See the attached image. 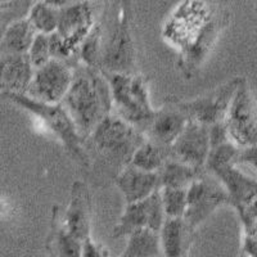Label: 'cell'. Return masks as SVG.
I'll return each mask as SVG.
<instances>
[{
  "mask_svg": "<svg viewBox=\"0 0 257 257\" xmlns=\"http://www.w3.org/2000/svg\"><path fill=\"white\" fill-rule=\"evenodd\" d=\"M113 181L122 194L126 205L143 201L160 189L157 173H146L132 165L121 170Z\"/></svg>",
  "mask_w": 257,
  "mask_h": 257,
  "instance_id": "17",
  "label": "cell"
},
{
  "mask_svg": "<svg viewBox=\"0 0 257 257\" xmlns=\"http://www.w3.org/2000/svg\"><path fill=\"white\" fill-rule=\"evenodd\" d=\"M90 143L99 165L113 174V179L125 169L133 155L146 142L138 128L114 113L108 114L95 126L85 143Z\"/></svg>",
  "mask_w": 257,
  "mask_h": 257,
  "instance_id": "3",
  "label": "cell"
},
{
  "mask_svg": "<svg viewBox=\"0 0 257 257\" xmlns=\"http://www.w3.org/2000/svg\"><path fill=\"white\" fill-rule=\"evenodd\" d=\"M26 18L36 34L52 35L57 31V25H58L57 2L32 3Z\"/></svg>",
  "mask_w": 257,
  "mask_h": 257,
  "instance_id": "23",
  "label": "cell"
},
{
  "mask_svg": "<svg viewBox=\"0 0 257 257\" xmlns=\"http://www.w3.org/2000/svg\"><path fill=\"white\" fill-rule=\"evenodd\" d=\"M239 257H247V256H244V254H243V253H240Z\"/></svg>",
  "mask_w": 257,
  "mask_h": 257,
  "instance_id": "30",
  "label": "cell"
},
{
  "mask_svg": "<svg viewBox=\"0 0 257 257\" xmlns=\"http://www.w3.org/2000/svg\"><path fill=\"white\" fill-rule=\"evenodd\" d=\"M102 20L100 71L133 75L135 72V41L133 34V6L130 2L108 3Z\"/></svg>",
  "mask_w": 257,
  "mask_h": 257,
  "instance_id": "2",
  "label": "cell"
},
{
  "mask_svg": "<svg viewBox=\"0 0 257 257\" xmlns=\"http://www.w3.org/2000/svg\"><path fill=\"white\" fill-rule=\"evenodd\" d=\"M73 67L58 59H50L34 71L26 95L45 104H59L72 82Z\"/></svg>",
  "mask_w": 257,
  "mask_h": 257,
  "instance_id": "9",
  "label": "cell"
},
{
  "mask_svg": "<svg viewBox=\"0 0 257 257\" xmlns=\"http://www.w3.org/2000/svg\"><path fill=\"white\" fill-rule=\"evenodd\" d=\"M161 256L158 233L139 230L130 234L122 253L118 257H153Z\"/></svg>",
  "mask_w": 257,
  "mask_h": 257,
  "instance_id": "24",
  "label": "cell"
},
{
  "mask_svg": "<svg viewBox=\"0 0 257 257\" xmlns=\"http://www.w3.org/2000/svg\"><path fill=\"white\" fill-rule=\"evenodd\" d=\"M226 16L216 13L213 9L205 25L201 27L194 38L185 45L179 57V68L185 77H192L205 63L208 53L212 50L213 45L219 38L220 32L226 24Z\"/></svg>",
  "mask_w": 257,
  "mask_h": 257,
  "instance_id": "11",
  "label": "cell"
},
{
  "mask_svg": "<svg viewBox=\"0 0 257 257\" xmlns=\"http://www.w3.org/2000/svg\"><path fill=\"white\" fill-rule=\"evenodd\" d=\"M211 175L215 176L226 190L230 206L235 210L256 205V180L242 173L235 165L221 167Z\"/></svg>",
  "mask_w": 257,
  "mask_h": 257,
  "instance_id": "16",
  "label": "cell"
},
{
  "mask_svg": "<svg viewBox=\"0 0 257 257\" xmlns=\"http://www.w3.org/2000/svg\"><path fill=\"white\" fill-rule=\"evenodd\" d=\"M6 98L35 114L45 127L58 138L73 160L77 161L81 166L90 167V158L85 149V141L79 135L71 117L61 103L45 104L31 99L27 95H6Z\"/></svg>",
  "mask_w": 257,
  "mask_h": 257,
  "instance_id": "5",
  "label": "cell"
},
{
  "mask_svg": "<svg viewBox=\"0 0 257 257\" xmlns=\"http://www.w3.org/2000/svg\"><path fill=\"white\" fill-rule=\"evenodd\" d=\"M82 242L71 235L61 225L58 216L53 215L52 230L48 238L49 257H81Z\"/></svg>",
  "mask_w": 257,
  "mask_h": 257,
  "instance_id": "21",
  "label": "cell"
},
{
  "mask_svg": "<svg viewBox=\"0 0 257 257\" xmlns=\"http://www.w3.org/2000/svg\"><path fill=\"white\" fill-rule=\"evenodd\" d=\"M36 32L27 18L20 20L9 27L0 40V52L3 54H27Z\"/></svg>",
  "mask_w": 257,
  "mask_h": 257,
  "instance_id": "20",
  "label": "cell"
},
{
  "mask_svg": "<svg viewBox=\"0 0 257 257\" xmlns=\"http://www.w3.org/2000/svg\"><path fill=\"white\" fill-rule=\"evenodd\" d=\"M229 141L238 148L256 146V104L247 80L242 79L224 120Z\"/></svg>",
  "mask_w": 257,
  "mask_h": 257,
  "instance_id": "6",
  "label": "cell"
},
{
  "mask_svg": "<svg viewBox=\"0 0 257 257\" xmlns=\"http://www.w3.org/2000/svg\"><path fill=\"white\" fill-rule=\"evenodd\" d=\"M160 198L166 219H183L187 210V189L160 188Z\"/></svg>",
  "mask_w": 257,
  "mask_h": 257,
  "instance_id": "25",
  "label": "cell"
},
{
  "mask_svg": "<svg viewBox=\"0 0 257 257\" xmlns=\"http://www.w3.org/2000/svg\"><path fill=\"white\" fill-rule=\"evenodd\" d=\"M27 57H29L34 70L48 63L52 59L50 35L36 34L35 39H34L31 47H30L29 52H27Z\"/></svg>",
  "mask_w": 257,
  "mask_h": 257,
  "instance_id": "28",
  "label": "cell"
},
{
  "mask_svg": "<svg viewBox=\"0 0 257 257\" xmlns=\"http://www.w3.org/2000/svg\"><path fill=\"white\" fill-rule=\"evenodd\" d=\"M205 169H196L188 166L175 160H167L158 171V183L160 188H175V189H187L193 181H196Z\"/></svg>",
  "mask_w": 257,
  "mask_h": 257,
  "instance_id": "19",
  "label": "cell"
},
{
  "mask_svg": "<svg viewBox=\"0 0 257 257\" xmlns=\"http://www.w3.org/2000/svg\"><path fill=\"white\" fill-rule=\"evenodd\" d=\"M153 257H161V256H153Z\"/></svg>",
  "mask_w": 257,
  "mask_h": 257,
  "instance_id": "31",
  "label": "cell"
},
{
  "mask_svg": "<svg viewBox=\"0 0 257 257\" xmlns=\"http://www.w3.org/2000/svg\"><path fill=\"white\" fill-rule=\"evenodd\" d=\"M34 71L27 54H3L0 58V94L26 95Z\"/></svg>",
  "mask_w": 257,
  "mask_h": 257,
  "instance_id": "15",
  "label": "cell"
},
{
  "mask_svg": "<svg viewBox=\"0 0 257 257\" xmlns=\"http://www.w3.org/2000/svg\"><path fill=\"white\" fill-rule=\"evenodd\" d=\"M32 3L34 2L29 0L0 2V40L3 39L7 30L15 22L27 17Z\"/></svg>",
  "mask_w": 257,
  "mask_h": 257,
  "instance_id": "26",
  "label": "cell"
},
{
  "mask_svg": "<svg viewBox=\"0 0 257 257\" xmlns=\"http://www.w3.org/2000/svg\"><path fill=\"white\" fill-rule=\"evenodd\" d=\"M61 104L86 141L95 126L112 113L111 90L102 71L81 63L75 66L72 82Z\"/></svg>",
  "mask_w": 257,
  "mask_h": 257,
  "instance_id": "1",
  "label": "cell"
},
{
  "mask_svg": "<svg viewBox=\"0 0 257 257\" xmlns=\"http://www.w3.org/2000/svg\"><path fill=\"white\" fill-rule=\"evenodd\" d=\"M193 230L184 219H166L158 231L161 257H187Z\"/></svg>",
  "mask_w": 257,
  "mask_h": 257,
  "instance_id": "18",
  "label": "cell"
},
{
  "mask_svg": "<svg viewBox=\"0 0 257 257\" xmlns=\"http://www.w3.org/2000/svg\"><path fill=\"white\" fill-rule=\"evenodd\" d=\"M81 257H108V252L103 245L94 242L93 238H88L82 242Z\"/></svg>",
  "mask_w": 257,
  "mask_h": 257,
  "instance_id": "29",
  "label": "cell"
},
{
  "mask_svg": "<svg viewBox=\"0 0 257 257\" xmlns=\"http://www.w3.org/2000/svg\"><path fill=\"white\" fill-rule=\"evenodd\" d=\"M238 152H239V148L234 146L230 141L212 147L210 148L207 160H206L205 170L207 173L212 174L221 167L235 165Z\"/></svg>",
  "mask_w": 257,
  "mask_h": 257,
  "instance_id": "27",
  "label": "cell"
},
{
  "mask_svg": "<svg viewBox=\"0 0 257 257\" xmlns=\"http://www.w3.org/2000/svg\"><path fill=\"white\" fill-rule=\"evenodd\" d=\"M167 160H170V148L146 141L135 151L128 165L146 173H158Z\"/></svg>",
  "mask_w": 257,
  "mask_h": 257,
  "instance_id": "22",
  "label": "cell"
},
{
  "mask_svg": "<svg viewBox=\"0 0 257 257\" xmlns=\"http://www.w3.org/2000/svg\"><path fill=\"white\" fill-rule=\"evenodd\" d=\"M242 79L243 77H234L196 99L187 102L180 100V107L187 114L188 120L207 127L224 122L234 93Z\"/></svg>",
  "mask_w": 257,
  "mask_h": 257,
  "instance_id": "8",
  "label": "cell"
},
{
  "mask_svg": "<svg viewBox=\"0 0 257 257\" xmlns=\"http://www.w3.org/2000/svg\"><path fill=\"white\" fill-rule=\"evenodd\" d=\"M166 220L164 208L161 205L160 189L148 198L126 205L118 222L114 226L112 235L114 239L127 238L130 234L139 230H152L158 233Z\"/></svg>",
  "mask_w": 257,
  "mask_h": 257,
  "instance_id": "10",
  "label": "cell"
},
{
  "mask_svg": "<svg viewBox=\"0 0 257 257\" xmlns=\"http://www.w3.org/2000/svg\"><path fill=\"white\" fill-rule=\"evenodd\" d=\"M208 152V127L188 121L183 133L170 147V158L196 169H205Z\"/></svg>",
  "mask_w": 257,
  "mask_h": 257,
  "instance_id": "13",
  "label": "cell"
},
{
  "mask_svg": "<svg viewBox=\"0 0 257 257\" xmlns=\"http://www.w3.org/2000/svg\"><path fill=\"white\" fill-rule=\"evenodd\" d=\"M102 73L111 90L112 113L144 133L156 112L149 98L148 80L139 73Z\"/></svg>",
  "mask_w": 257,
  "mask_h": 257,
  "instance_id": "4",
  "label": "cell"
},
{
  "mask_svg": "<svg viewBox=\"0 0 257 257\" xmlns=\"http://www.w3.org/2000/svg\"><path fill=\"white\" fill-rule=\"evenodd\" d=\"M93 206L89 187L84 181H75L71 188V198L61 225L71 235L84 242L91 238Z\"/></svg>",
  "mask_w": 257,
  "mask_h": 257,
  "instance_id": "14",
  "label": "cell"
},
{
  "mask_svg": "<svg viewBox=\"0 0 257 257\" xmlns=\"http://www.w3.org/2000/svg\"><path fill=\"white\" fill-rule=\"evenodd\" d=\"M222 206H230L228 193L219 180L205 170V173L187 188V210L183 219L190 230L194 231L199 224Z\"/></svg>",
  "mask_w": 257,
  "mask_h": 257,
  "instance_id": "7",
  "label": "cell"
},
{
  "mask_svg": "<svg viewBox=\"0 0 257 257\" xmlns=\"http://www.w3.org/2000/svg\"><path fill=\"white\" fill-rule=\"evenodd\" d=\"M188 117L180 107L178 98H167L144 130L146 141L170 148L188 123Z\"/></svg>",
  "mask_w": 257,
  "mask_h": 257,
  "instance_id": "12",
  "label": "cell"
}]
</instances>
